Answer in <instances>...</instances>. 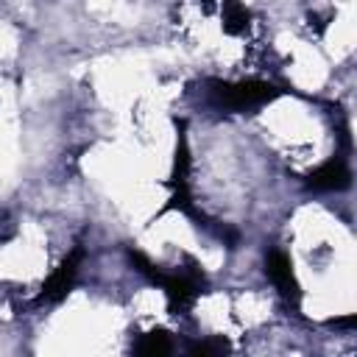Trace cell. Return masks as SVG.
Listing matches in <instances>:
<instances>
[{"label":"cell","mask_w":357,"mask_h":357,"mask_svg":"<svg viewBox=\"0 0 357 357\" xmlns=\"http://www.w3.org/2000/svg\"><path fill=\"white\" fill-rule=\"evenodd\" d=\"M279 95H282L279 86H273L268 81H257V78H248V81L212 78V81H206V100L220 112H248V109L271 103Z\"/></svg>","instance_id":"6da1fadb"},{"label":"cell","mask_w":357,"mask_h":357,"mask_svg":"<svg viewBox=\"0 0 357 357\" xmlns=\"http://www.w3.org/2000/svg\"><path fill=\"white\" fill-rule=\"evenodd\" d=\"M148 282H153V284H159V287L165 290L167 304H170L173 312L190 310L192 301L198 298V293H201L204 284H206L204 271L198 268L195 259H187V268H181V271H176V273H167V271H162V268L156 265V268L151 271Z\"/></svg>","instance_id":"7a4b0ae2"},{"label":"cell","mask_w":357,"mask_h":357,"mask_svg":"<svg viewBox=\"0 0 357 357\" xmlns=\"http://www.w3.org/2000/svg\"><path fill=\"white\" fill-rule=\"evenodd\" d=\"M167 187H170V198H167V206L159 212H170V209H178L195 220H204V215L195 209L192 204V195H190V145H187V134H184V123L178 126V137H176V153H173V170H170V178H167Z\"/></svg>","instance_id":"3957f363"},{"label":"cell","mask_w":357,"mask_h":357,"mask_svg":"<svg viewBox=\"0 0 357 357\" xmlns=\"http://www.w3.org/2000/svg\"><path fill=\"white\" fill-rule=\"evenodd\" d=\"M81 262H84V248L75 245L67 254V259L47 276V282L42 284V290L36 296V304H56V301H61L73 290V284L78 279V271H81Z\"/></svg>","instance_id":"277c9868"},{"label":"cell","mask_w":357,"mask_h":357,"mask_svg":"<svg viewBox=\"0 0 357 357\" xmlns=\"http://www.w3.org/2000/svg\"><path fill=\"white\" fill-rule=\"evenodd\" d=\"M304 184H307V190H315V192H337L351 184V173L343 159H329V162L318 165L315 170H310Z\"/></svg>","instance_id":"5b68a950"},{"label":"cell","mask_w":357,"mask_h":357,"mask_svg":"<svg viewBox=\"0 0 357 357\" xmlns=\"http://www.w3.org/2000/svg\"><path fill=\"white\" fill-rule=\"evenodd\" d=\"M265 273L271 276V282L279 287V293H282L284 298L298 301L301 290H298V282H296V276H293L290 257H287L284 251H276V248L268 251V257H265Z\"/></svg>","instance_id":"8992f818"},{"label":"cell","mask_w":357,"mask_h":357,"mask_svg":"<svg viewBox=\"0 0 357 357\" xmlns=\"http://www.w3.org/2000/svg\"><path fill=\"white\" fill-rule=\"evenodd\" d=\"M134 351L142 354V357H162V354H170V351H173L170 332H167V329H151V332L139 335L137 343H134Z\"/></svg>","instance_id":"52a82bcc"},{"label":"cell","mask_w":357,"mask_h":357,"mask_svg":"<svg viewBox=\"0 0 357 357\" xmlns=\"http://www.w3.org/2000/svg\"><path fill=\"white\" fill-rule=\"evenodd\" d=\"M220 20H223V31L226 33H243L248 28V11L240 0H223V8H220Z\"/></svg>","instance_id":"ba28073f"},{"label":"cell","mask_w":357,"mask_h":357,"mask_svg":"<svg viewBox=\"0 0 357 357\" xmlns=\"http://www.w3.org/2000/svg\"><path fill=\"white\" fill-rule=\"evenodd\" d=\"M187 351H190V354H201V357H215V354L231 351V343H229L226 337H204V340L190 343Z\"/></svg>","instance_id":"9c48e42d"},{"label":"cell","mask_w":357,"mask_h":357,"mask_svg":"<svg viewBox=\"0 0 357 357\" xmlns=\"http://www.w3.org/2000/svg\"><path fill=\"white\" fill-rule=\"evenodd\" d=\"M204 3H212V0H204Z\"/></svg>","instance_id":"30bf717a"}]
</instances>
